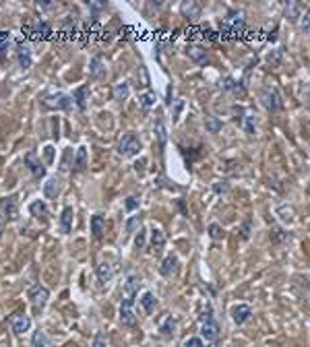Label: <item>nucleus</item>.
Segmentation results:
<instances>
[{
    "mask_svg": "<svg viewBox=\"0 0 310 347\" xmlns=\"http://www.w3.org/2000/svg\"><path fill=\"white\" fill-rule=\"evenodd\" d=\"M246 27V17L242 11H232L224 21L219 23V29H224L228 33H242Z\"/></svg>",
    "mask_w": 310,
    "mask_h": 347,
    "instance_id": "1",
    "label": "nucleus"
},
{
    "mask_svg": "<svg viewBox=\"0 0 310 347\" xmlns=\"http://www.w3.org/2000/svg\"><path fill=\"white\" fill-rule=\"evenodd\" d=\"M139 151H141V141H139V137L135 133H126L120 139V143H118V155H122V157H135Z\"/></svg>",
    "mask_w": 310,
    "mask_h": 347,
    "instance_id": "2",
    "label": "nucleus"
},
{
    "mask_svg": "<svg viewBox=\"0 0 310 347\" xmlns=\"http://www.w3.org/2000/svg\"><path fill=\"white\" fill-rule=\"evenodd\" d=\"M261 101L269 112H279L283 107L281 95H279V91L275 89V87H265V89L261 91Z\"/></svg>",
    "mask_w": 310,
    "mask_h": 347,
    "instance_id": "3",
    "label": "nucleus"
},
{
    "mask_svg": "<svg viewBox=\"0 0 310 347\" xmlns=\"http://www.w3.org/2000/svg\"><path fill=\"white\" fill-rule=\"evenodd\" d=\"M9 327H11V331L15 335H23L31 327V318L25 312H15V314L9 316Z\"/></svg>",
    "mask_w": 310,
    "mask_h": 347,
    "instance_id": "4",
    "label": "nucleus"
},
{
    "mask_svg": "<svg viewBox=\"0 0 310 347\" xmlns=\"http://www.w3.org/2000/svg\"><path fill=\"white\" fill-rule=\"evenodd\" d=\"M135 298H126L122 300L120 304V322L126 324V327H132V324H137V316H135Z\"/></svg>",
    "mask_w": 310,
    "mask_h": 347,
    "instance_id": "5",
    "label": "nucleus"
},
{
    "mask_svg": "<svg viewBox=\"0 0 310 347\" xmlns=\"http://www.w3.org/2000/svg\"><path fill=\"white\" fill-rule=\"evenodd\" d=\"M73 103V97H69L66 93H56V95H48L43 99V105L52 107V110H69Z\"/></svg>",
    "mask_w": 310,
    "mask_h": 347,
    "instance_id": "6",
    "label": "nucleus"
},
{
    "mask_svg": "<svg viewBox=\"0 0 310 347\" xmlns=\"http://www.w3.org/2000/svg\"><path fill=\"white\" fill-rule=\"evenodd\" d=\"M0 209H3V217L7 221H17L19 219V203L15 197H7L0 203Z\"/></svg>",
    "mask_w": 310,
    "mask_h": 347,
    "instance_id": "7",
    "label": "nucleus"
},
{
    "mask_svg": "<svg viewBox=\"0 0 310 347\" xmlns=\"http://www.w3.org/2000/svg\"><path fill=\"white\" fill-rule=\"evenodd\" d=\"M48 298H50V292L43 287V285H33L31 290H29V300H31V304L35 308H43L48 304Z\"/></svg>",
    "mask_w": 310,
    "mask_h": 347,
    "instance_id": "8",
    "label": "nucleus"
},
{
    "mask_svg": "<svg viewBox=\"0 0 310 347\" xmlns=\"http://www.w3.org/2000/svg\"><path fill=\"white\" fill-rule=\"evenodd\" d=\"M230 314H232V320L236 324H244L252 316V308L248 306V304H236V306H232Z\"/></svg>",
    "mask_w": 310,
    "mask_h": 347,
    "instance_id": "9",
    "label": "nucleus"
},
{
    "mask_svg": "<svg viewBox=\"0 0 310 347\" xmlns=\"http://www.w3.org/2000/svg\"><path fill=\"white\" fill-rule=\"evenodd\" d=\"M201 339H205V341H217L219 339V324L213 318L203 320V324H201Z\"/></svg>",
    "mask_w": 310,
    "mask_h": 347,
    "instance_id": "10",
    "label": "nucleus"
},
{
    "mask_svg": "<svg viewBox=\"0 0 310 347\" xmlns=\"http://www.w3.org/2000/svg\"><path fill=\"white\" fill-rule=\"evenodd\" d=\"M25 163H27L29 171L33 174V178H43V176H46V167L39 163V159H37V155H35V151H29V153L25 155Z\"/></svg>",
    "mask_w": 310,
    "mask_h": 347,
    "instance_id": "11",
    "label": "nucleus"
},
{
    "mask_svg": "<svg viewBox=\"0 0 310 347\" xmlns=\"http://www.w3.org/2000/svg\"><path fill=\"white\" fill-rule=\"evenodd\" d=\"M160 273H162L164 277H172V275L178 273V256H174V254L166 256L164 263L160 265Z\"/></svg>",
    "mask_w": 310,
    "mask_h": 347,
    "instance_id": "12",
    "label": "nucleus"
},
{
    "mask_svg": "<svg viewBox=\"0 0 310 347\" xmlns=\"http://www.w3.org/2000/svg\"><path fill=\"white\" fill-rule=\"evenodd\" d=\"M95 273H97V283H99V287H104L106 283H110V281H112V277H114V269H112V265H110V263H99Z\"/></svg>",
    "mask_w": 310,
    "mask_h": 347,
    "instance_id": "13",
    "label": "nucleus"
},
{
    "mask_svg": "<svg viewBox=\"0 0 310 347\" xmlns=\"http://www.w3.org/2000/svg\"><path fill=\"white\" fill-rule=\"evenodd\" d=\"M139 287H141V277L135 275V273H130L126 277V281H124V296L126 298H135L137 292H139Z\"/></svg>",
    "mask_w": 310,
    "mask_h": 347,
    "instance_id": "14",
    "label": "nucleus"
},
{
    "mask_svg": "<svg viewBox=\"0 0 310 347\" xmlns=\"http://www.w3.org/2000/svg\"><path fill=\"white\" fill-rule=\"evenodd\" d=\"M186 54H188V58L194 60L196 64L209 62V54H207V50L201 48V46H188V48H186Z\"/></svg>",
    "mask_w": 310,
    "mask_h": 347,
    "instance_id": "15",
    "label": "nucleus"
},
{
    "mask_svg": "<svg viewBox=\"0 0 310 347\" xmlns=\"http://www.w3.org/2000/svg\"><path fill=\"white\" fill-rule=\"evenodd\" d=\"M182 15L186 17V19H198L201 17V5L198 3H194V0H188V3H182Z\"/></svg>",
    "mask_w": 310,
    "mask_h": 347,
    "instance_id": "16",
    "label": "nucleus"
},
{
    "mask_svg": "<svg viewBox=\"0 0 310 347\" xmlns=\"http://www.w3.org/2000/svg\"><path fill=\"white\" fill-rule=\"evenodd\" d=\"M304 5L302 3H287L285 5V19H290V21H298L304 13Z\"/></svg>",
    "mask_w": 310,
    "mask_h": 347,
    "instance_id": "17",
    "label": "nucleus"
},
{
    "mask_svg": "<svg viewBox=\"0 0 310 347\" xmlns=\"http://www.w3.org/2000/svg\"><path fill=\"white\" fill-rule=\"evenodd\" d=\"M73 217H75V213H73L71 207H66L62 211V215H60V229H62V234H71V229H73Z\"/></svg>",
    "mask_w": 310,
    "mask_h": 347,
    "instance_id": "18",
    "label": "nucleus"
},
{
    "mask_svg": "<svg viewBox=\"0 0 310 347\" xmlns=\"http://www.w3.org/2000/svg\"><path fill=\"white\" fill-rule=\"evenodd\" d=\"M164 244H166V234L160 227H153L151 229V250L158 252L164 248Z\"/></svg>",
    "mask_w": 310,
    "mask_h": 347,
    "instance_id": "19",
    "label": "nucleus"
},
{
    "mask_svg": "<svg viewBox=\"0 0 310 347\" xmlns=\"http://www.w3.org/2000/svg\"><path fill=\"white\" fill-rule=\"evenodd\" d=\"M91 232H93V238H95V240H99V238L104 236V232H106V219H104L99 213L91 217Z\"/></svg>",
    "mask_w": 310,
    "mask_h": 347,
    "instance_id": "20",
    "label": "nucleus"
},
{
    "mask_svg": "<svg viewBox=\"0 0 310 347\" xmlns=\"http://www.w3.org/2000/svg\"><path fill=\"white\" fill-rule=\"evenodd\" d=\"M141 306H143L145 314H151L155 310V306H158V298H155L151 292H145L143 298H141Z\"/></svg>",
    "mask_w": 310,
    "mask_h": 347,
    "instance_id": "21",
    "label": "nucleus"
},
{
    "mask_svg": "<svg viewBox=\"0 0 310 347\" xmlns=\"http://www.w3.org/2000/svg\"><path fill=\"white\" fill-rule=\"evenodd\" d=\"M31 33H35L37 37H50L52 27L48 23H43V21H37V23L31 25Z\"/></svg>",
    "mask_w": 310,
    "mask_h": 347,
    "instance_id": "22",
    "label": "nucleus"
},
{
    "mask_svg": "<svg viewBox=\"0 0 310 347\" xmlns=\"http://www.w3.org/2000/svg\"><path fill=\"white\" fill-rule=\"evenodd\" d=\"M73 99L79 105V110H85V107H87V85L79 87V89L73 93Z\"/></svg>",
    "mask_w": 310,
    "mask_h": 347,
    "instance_id": "23",
    "label": "nucleus"
},
{
    "mask_svg": "<svg viewBox=\"0 0 310 347\" xmlns=\"http://www.w3.org/2000/svg\"><path fill=\"white\" fill-rule=\"evenodd\" d=\"M31 343H33V347H52L50 337H48L46 333H43V331H35V333H33Z\"/></svg>",
    "mask_w": 310,
    "mask_h": 347,
    "instance_id": "24",
    "label": "nucleus"
},
{
    "mask_svg": "<svg viewBox=\"0 0 310 347\" xmlns=\"http://www.w3.org/2000/svg\"><path fill=\"white\" fill-rule=\"evenodd\" d=\"M29 213H31L33 217H37V219H39V217H46V215H48L46 203H43V201H33V203L29 205Z\"/></svg>",
    "mask_w": 310,
    "mask_h": 347,
    "instance_id": "25",
    "label": "nucleus"
},
{
    "mask_svg": "<svg viewBox=\"0 0 310 347\" xmlns=\"http://www.w3.org/2000/svg\"><path fill=\"white\" fill-rule=\"evenodd\" d=\"M17 58H19V64H21L23 69H29V67H31V54H29V50H27L25 46H19Z\"/></svg>",
    "mask_w": 310,
    "mask_h": 347,
    "instance_id": "26",
    "label": "nucleus"
},
{
    "mask_svg": "<svg viewBox=\"0 0 310 347\" xmlns=\"http://www.w3.org/2000/svg\"><path fill=\"white\" fill-rule=\"evenodd\" d=\"M89 73H91L93 77H97V79L106 77V67H104L101 58H93V60H91V64H89Z\"/></svg>",
    "mask_w": 310,
    "mask_h": 347,
    "instance_id": "27",
    "label": "nucleus"
},
{
    "mask_svg": "<svg viewBox=\"0 0 310 347\" xmlns=\"http://www.w3.org/2000/svg\"><path fill=\"white\" fill-rule=\"evenodd\" d=\"M176 327H178V322H176V318H174V316H168V318L164 320V324L160 327V331H162V335L170 337V335H174V333H176Z\"/></svg>",
    "mask_w": 310,
    "mask_h": 347,
    "instance_id": "28",
    "label": "nucleus"
},
{
    "mask_svg": "<svg viewBox=\"0 0 310 347\" xmlns=\"http://www.w3.org/2000/svg\"><path fill=\"white\" fill-rule=\"evenodd\" d=\"M56 192H58V180L50 178L46 186H43V194H46V199H56Z\"/></svg>",
    "mask_w": 310,
    "mask_h": 347,
    "instance_id": "29",
    "label": "nucleus"
},
{
    "mask_svg": "<svg viewBox=\"0 0 310 347\" xmlns=\"http://www.w3.org/2000/svg\"><path fill=\"white\" fill-rule=\"evenodd\" d=\"M205 128L209 130V133H219V130H221V120H217L215 116H207L205 118Z\"/></svg>",
    "mask_w": 310,
    "mask_h": 347,
    "instance_id": "30",
    "label": "nucleus"
},
{
    "mask_svg": "<svg viewBox=\"0 0 310 347\" xmlns=\"http://www.w3.org/2000/svg\"><path fill=\"white\" fill-rule=\"evenodd\" d=\"M75 165H77V169H85V165H87V147H79Z\"/></svg>",
    "mask_w": 310,
    "mask_h": 347,
    "instance_id": "31",
    "label": "nucleus"
},
{
    "mask_svg": "<svg viewBox=\"0 0 310 347\" xmlns=\"http://www.w3.org/2000/svg\"><path fill=\"white\" fill-rule=\"evenodd\" d=\"M128 93H130L128 85H126V83H120V85H116V89H114V99L122 101V99H126V97H128Z\"/></svg>",
    "mask_w": 310,
    "mask_h": 347,
    "instance_id": "32",
    "label": "nucleus"
},
{
    "mask_svg": "<svg viewBox=\"0 0 310 347\" xmlns=\"http://www.w3.org/2000/svg\"><path fill=\"white\" fill-rule=\"evenodd\" d=\"M298 25H300V29H302L304 33L310 31V9H306V11L302 13V17L298 19Z\"/></svg>",
    "mask_w": 310,
    "mask_h": 347,
    "instance_id": "33",
    "label": "nucleus"
},
{
    "mask_svg": "<svg viewBox=\"0 0 310 347\" xmlns=\"http://www.w3.org/2000/svg\"><path fill=\"white\" fill-rule=\"evenodd\" d=\"M153 103H155V95H153V93H143V95H139V105L145 107V110H149Z\"/></svg>",
    "mask_w": 310,
    "mask_h": 347,
    "instance_id": "34",
    "label": "nucleus"
},
{
    "mask_svg": "<svg viewBox=\"0 0 310 347\" xmlns=\"http://www.w3.org/2000/svg\"><path fill=\"white\" fill-rule=\"evenodd\" d=\"M209 236L213 238V240H221V238H224V227H221L219 223H211L209 225Z\"/></svg>",
    "mask_w": 310,
    "mask_h": 347,
    "instance_id": "35",
    "label": "nucleus"
},
{
    "mask_svg": "<svg viewBox=\"0 0 310 347\" xmlns=\"http://www.w3.org/2000/svg\"><path fill=\"white\" fill-rule=\"evenodd\" d=\"M155 133H158L160 145L164 147V145H166V141H168V133H166V126H164L162 122H158V124H155Z\"/></svg>",
    "mask_w": 310,
    "mask_h": 347,
    "instance_id": "36",
    "label": "nucleus"
},
{
    "mask_svg": "<svg viewBox=\"0 0 310 347\" xmlns=\"http://www.w3.org/2000/svg\"><path fill=\"white\" fill-rule=\"evenodd\" d=\"M139 225H141V217H139V215L130 217V219H128V223H126V232H128V234H132V232H135Z\"/></svg>",
    "mask_w": 310,
    "mask_h": 347,
    "instance_id": "37",
    "label": "nucleus"
},
{
    "mask_svg": "<svg viewBox=\"0 0 310 347\" xmlns=\"http://www.w3.org/2000/svg\"><path fill=\"white\" fill-rule=\"evenodd\" d=\"M244 128H246V133L248 135H254V116L252 114H246V118H244Z\"/></svg>",
    "mask_w": 310,
    "mask_h": 347,
    "instance_id": "38",
    "label": "nucleus"
},
{
    "mask_svg": "<svg viewBox=\"0 0 310 347\" xmlns=\"http://www.w3.org/2000/svg\"><path fill=\"white\" fill-rule=\"evenodd\" d=\"M228 188H230V186H228V182H224V180L213 184V192H215V194H226V192H228Z\"/></svg>",
    "mask_w": 310,
    "mask_h": 347,
    "instance_id": "39",
    "label": "nucleus"
},
{
    "mask_svg": "<svg viewBox=\"0 0 310 347\" xmlns=\"http://www.w3.org/2000/svg\"><path fill=\"white\" fill-rule=\"evenodd\" d=\"M184 347H205V345H203L201 337H190V339L184 341Z\"/></svg>",
    "mask_w": 310,
    "mask_h": 347,
    "instance_id": "40",
    "label": "nucleus"
},
{
    "mask_svg": "<svg viewBox=\"0 0 310 347\" xmlns=\"http://www.w3.org/2000/svg\"><path fill=\"white\" fill-rule=\"evenodd\" d=\"M242 234V240H248V238H250V221H244V223H242V229H240Z\"/></svg>",
    "mask_w": 310,
    "mask_h": 347,
    "instance_id": "41",
    "label": "nucleus"
},
{
    "mask_svg": "<svg viewBox=\"0 0 310 347\" xmlns=\"http://www.w3.org/2000/svg\"><path fill=\"white\" fill-rule=\"evenodd\" d=\"M93 347H108V345H106V337H104V333H97V335H95V339H93Z\"/></svg>",
    "mask_w": 310,
    "mask_h": 347,
    "instance_id": "42",
    "label": "nucleus"
},
{
    "mask_svg": "<svg viewBox=\"0 0 310 347\" xmlns=\"http://www.w3.org/2000/svg\"><path fill=\"white\" fill-rule=\"evenodd\" d=\"M143 244H145V232L141 229L139 236H137V240H135V246H137V248H143Z\"/></svg>",
    "mask_w": 310,
    "mask_h": 347,
    "instance_id": "43",
    "label": "nucleus"
},
{
    "mask_svg": "<svg viewBox=\"0 0 310 347\" xmlns=\"http://www.w3.org/2000/svg\"><path fill=\"white\" fill-rule=\"evenodd\" d=\"M137 207H139V201H137L135 197H130V199L126 201V209H128V211H132V209H137Z\"/></svg>",
    "mask_w": 310,
    "mask_h": 347,
    "instance_id": "44",
    "label": "nucleus"
},
{
    "mask_svg": "<svg viewBox=\"0 0 310 347\" xmlns=\"http://www.w3.org/2000/svg\"><path fill=\"white\" fill-rule=\"evenodd\" d=\"M279 52H273V54H269V62H273L275 64V67H277V64H279Z\"/></svg>",
    "mask_w": 310,
    "mask_h": 347,
    "instance_id": "45",
    "label": "nucleus"
},
{
    "mask_svg": "<svg viewBox=\"0 0 310 347\" xmlns=\"http://www.w3.org/2000/svg\"><path fill=\"white\" fill-rule=\"evenodd\" d=\"M3 234H5V217L0 215V238H3Z\"/></svg>",
    "mask_w": 310,
    "mask_h": 347,
    "instance_id": "46",
    "label": "nucleus"
},
{
    "mask_svg": "<svg viewBox=\"0 0 310 347\" xmlns=\"http://www.w3.org/2000/svg\"><path fill=\"white\" fill-rule=\"evenodd\" d=\"M46 157L48 161H52V147H46Z\"/></svg>",
    "mask_w": 310,
    "mask_h": 347,
    "instance_id": "47",
    "label": "nucleus"
}]
</instances>
